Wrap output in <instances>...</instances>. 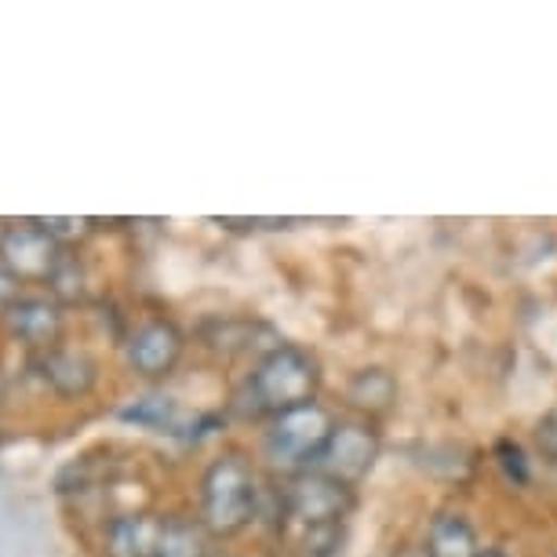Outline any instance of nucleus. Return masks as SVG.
<instances>
[{
  "label": "nucleus",
  "mask_w": 557,
  "mask_h": 557,
  "mask_svg": "<svg viewBox=\"0 0 557 557\" xmlns=\"http://www.w3.org/2000/svg\"><path fill=\"white\" fill-rule=\"evenodd\" d=\"M313 391H318V364H313V357L307 350H299V346H281V343L262 357L248 380L251 412H270V416L310 405Z\"/></svg>",
  "instance_id": "obj_1"
},
{
  "label": "nucleus",
  "mask_w": 557,
  "mask_h": 557,
  "mask_svg": "<svg viewBox=\"0 0 557 557\" xmlns=\"http://www.w3.org/2000/svg\"><path fill=\"white\" fill-rule=\"evenodd\" d=\"M259 485L251 467L240 456H223L205 470L201 481V513L208 532L234 535L256 518Z\"/></svg>",
  "instance_id": "obj_2"
},
{
  "label": "nucleus",
  "mask_w": 557,
  "mask_h": 557,
  "mask_svg": "<svg viewBox=\"0 0 557 557\" xmlns=\"http://www.w3.org/2000/svg\"><path fill=\"white\" fill-rule=\"evenodd\" d=\"M332 416L321 405H299L292 412L273 416L267 430V456L277 467H302L310 459H321L324 445L332 437Z\"/></svg>",
  "instance_id": "obj_3"
},
{
  "label": "nucleus",
  "mask_w": 557,
  "mask_h": 557,
  "mask_svg": "<svg viewBox=\"0 0 557 557\" xmlns=\"http://www.w3.org/2000/svg\"><path fill=\"white\" fill-rule=\"evenodd\" d=\"M66 256V245H59L37 219L29 223H12L4 245H0V267H8L18 281H34V285H48L55 273L59 259Z\"/></svg>",
  "instance_id": "obj_4"
},
{
  "label": "nucleus",
  "mask_w": 557,
  "mask_h": 557,
  "mask_svg": "<svg viewBox=\"0 0 557 557\" xmlns=\"http://www.w3.org/2000/svg\"><path fill=\"white\" fill-rule=\"evenodd\" d=\"M350 488L343 481L329 478L324 470L318 474H299L285 488V510L292 521L302 529H324V524H339V518L350 510Z\"/></svg>",
  "instance_id": "obj_5"
},
{
  "label": "nucleus",
  "mask_w": 557,
  "mask_h": 557,
  "mask_svg": "<svg viewBox=\"0 0 557 557\" xmlns=\"http://www.w3.org/2000/svg\"><path fill=\"white\" fill-rule=\"evenodd\" d=\"M375 459H380V437H375V430L361 423H339L332 430L318 462L329 478L350 485V481H361L372 470Z\"/></svg>",
  "instance_id": "obj_6"
},
{
  "label": "nucleus",
  "mask_w": 557,
  "mask_h": 557,
  "mask_svg": "<svg viewBox=\"0 0 557 557\" xmlns=\"http://www.w3.org/2000/svg\"><path fill=\"white\" fill-rule=\"evenodd\" d=\"M4 324H8V335L23 343L26 350H34V354L55 350L59 335H62V307L55 299H45V296H23L4 313Z\"/></svg>",
  "instance_id": "obj_7"
},
{
  "label": "nucleus",
  "mask_w": 557,
  "mask_h": 557,
  "mask_svg": "<svg viewBox=\"0 0 557 557\" xmlns=\"http://www.w3.org/2000/svg\"><path fill=\"white\" fill-rule=\"evenodd\" d=\"M34 375L45 386H51L59 397H84L99 380V368L84 350H70V346H55V350L34 354Z\"/></svg>",
  "instance_id": "obj_8"
},
{
  "label": "nucleus",
  "mask_w": 557,
  "mask_h": 557,
  "mask_svg": "<svg viewBox=\"0 0 557 557\" xmlns=\"http://www.w3.org/2000/svg\"><path fill=\"white\" fill-rule=\"evenodd\" d=\"M183 357V332L172 321H146L128 339V364L146 380L168 375Z\"/></svg>",
  "instance_id": "obj_9"
},
{
  "label": "nucleus",
  "mask_w": 557,
  "mask_h": 557,
  "mask_svg": "<svg viewBox=\"0 0 557 557\" xmlns=\"http://www.w3.org/2000/svg\"><path fill=\"white\" fill-rule=\"evenodd\" d=\"M164 518L157 513H121L107 529V554L110 557H157Z\"/></svg>",
  "instance_id": "obj_10"
},
{
  "label": "nucleus",
  "mask_w": 557,
  "mask_h": 557,
  "mask_svg": "<svg viewBox=\"0 0 557 557\" xmlns=\"http://www.w3.org/2000/svg\"><path fill=\"white\" fill-rule=\"evenodd\" d=\"M426 554L430 557H478V535L470 529L467 518L459 513H441L430 524L426 535Z\"/></svg>",
  "instance_id": "obj_11"
},
{
  "label": "nucleus",
  "mask_w": 557,
  "mask_h": 557,
  "mask_svg": "<svg viewBox=\"0 0 557 557\" xmlns=\"http://www.w3.org/2000/svg\"><path fill=\"white\" fill-rule=\"evenodd\" d=\"M346 397L361 412H386L397 401V383L386 368H361L346 386Z\"/></svg>",
  "instance_id": "obj_12"
},
{
  "label": "nucleus",
  "mask_w": 557,
  "mask_h": 557,
  "mask_svg": "<svg viewBox=\"0 0 557 557\" xmlns=\"http://www.w3.org/2000/svg\"><path fill=\"white\" fill-rule=\"evenodd\" d=\"M121 419H128V423H139V426H150V430H168V434H175L178 430V408L172 397H139V401H132L128 408H121Z\"/></svg>",
  "instance_id": "obj_13"
},
{
  "label": "nucleus",
  "mask_w": 557,
  "mask_h": 557,
  "mask_svg": "<svg viewBox=\"0 0 557 557\" xmlns=\"http://www.w3.org/2000/svg\"><path fill=\"white\" fill-rule=\"evenodd\" d=\"M157 557H205V540L201 529L190 521L164 518L161 543H157Z\"/></svg>",
  "instance_id": "obj_14"
},
{
  "label": "nucleus",
  "mask_w": 557,
  "mask_h": 557,
  "mask_svg": "<svg viewBox=\"0 0 557 557\" xmlns=\"http://www.w3.org/2000/svg\"><path fill=\"white\" fill-rule=\"evenodd\" d=\"M45 288L51 292V299H55V302H70V299H81L84 296V267H81L77 251L66 248V256L59 259V267L48 277Z\"/></svg>",
  "instance_id": "obj_15"
},
{
  "label": "nucleus",
  "mask_w": 557,
  "mask_h": 557,
  "mask_svg": "<svg viewBox=\"0 0 557 557\" xmlns=\"http://www.w3.org/2000/svg\"><path fill=\"white\" fill-rule=\"evenodd\" d=\"M37 223L45 226L48 234L59 240V245H73V240H81L84 234H88L96 219H59V215H51V219H37Z\"/></svg>",
  "instance_id": "obj_16"
},
{
  "label": "nucleus",
  "mask_w": 557,
  "mask_h": 557,
  "mask_svg": "<svg viewBox=\"0 0 557 557\" xmlns=\"http://www.w3.org/2000/svg\"><path fill=\"white\" fill-rule=\"evenodd\" d=\"M499 462H503V470H507V478H513V481H529V467H524V451L513 445V441H499Z\"/></svg>",
  "instance_id": "obj_17"
},
{
  "label": "nucleus",
  "mask_w": 557,
  "mask_h": 557,
  "mask_svg": "<svg viewBox=\"0 0 557 557\" xmlns=\"http://www.w3.org/2000/svg\"><path fill=\"white\" fill-rule=\"evenodd\" d=\"M18 299H23V281H18L8 267H0V318H4Z\"/></svg>",
  "instance_id": "obj_18"
},
{
  "label": "nucleus",
  "mask_w": 557,
  "mask_h": 557,
  "mask_svg": "<svg viewBox=\"0 0 557 557\" xmlns=\"http://www.w3.org/2000/svg\"><path fill=\"white\" fill-rule=\"evenodd\" d=\"M535 437H540L543 456L557 467V419H543V423H540V434H535Z\"/></svg>",
  "instance_id": "obj_19"
},
{
  "label": "nucleus",
  "mask_w": 557,
  "mask_h": 557,
  "mask_svg": "<svg viewBox=\"0 0 557 557\" xmlns=\"http://www.w3.org/2000/svg\"><path fill=\"white\" fill-rule=\"evenodd\" d=\"M8 230H12V223H8V219H0V245H4V237H8Z\"/></svg>",
  "instance_id": "obj_20"
},
{
  "label": "nucleus",
  "mask_w": 557,
  "mask_h": 557,
  "mask_svg": "<svg viewBox=\"0 0 557 557\" xmlns=\"http://www.w3.org/2000/svg\"><path fill=\"white\" fill-rule=\"evenodd\" d=\"M478 557H507V554H499V550H485V554H478Z\"/></svg>",
  "instance_id": "obj_21"
},
{
  "label": "nucleus",
  "mask_w": 557,
  "mask_h": 557,
  "mask_svg": "<svg viewBox=\"0 0 557 557\" xmlns=\"http://www.w3.org/2000/svg\"><path fill=\"white\" fill-rule=\"evenodd\" d=\"M401 557H430L426 550H412V554H401Z\"/></svg>",
  "instance_id": "obj_22"
}]
</instances>
